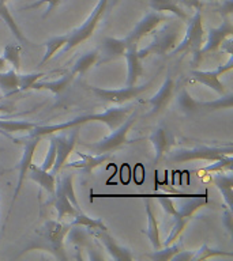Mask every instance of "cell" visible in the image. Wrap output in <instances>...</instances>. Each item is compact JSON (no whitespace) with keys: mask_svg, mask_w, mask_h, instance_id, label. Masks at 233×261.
I'll list each match as a JSON object with an SVG mask.
<instances>
[{"mask_svg":"<svg viewBox=\"0 0 233 261\" xmlns=\"http://www.w3.org/2000/svg\"><path fill=\"white\" fill-rule=\"evenodd\" d=\"M183 249V242H173V244L168 245L167 248L164 249H155L153 253H147L146 257L153 261H171L176 253H179Z\"/></svg>","mask_w":233,"mask_h":261,"instance_id":"obj_33","label":"cell"},{"mask_svg":"<svg viewBox=\"0 0 233 261\" xmlns=\"http://www.w3.org/2000/svg\"><path fill=\"white\" fill-rule=\"evenodd\" d=\"M124 57L127 60V86L136 85L138 79L143 75V67L138 56V44H130L127 46Z\"/></svg>","mask_w":233,"mask_h":261,"instance_id":"obj_19","label":"cell"},{"mask_svg":"<svg viewBox=\"0 0 233 261\" xmlns=\"http://www.w3.org/2000/svg\"><path fill=\"white\" fill-rule=\"evenodd\" d=\"M55 159H56V142H55L53 135H49V148L46 155H45L44 162L41 165V169L51 171V169L53 167V163H55Z\"/></svg>","mask_w":233,"mask_h":261,"instance_id":"obj_42","label":"cell"},{"mask_svg":"<svg viewBox=\"0 0 233 261\" xmlns=\"http://www.w3.org/2000/svg\"><path fill=\"white\" fill-rule=\"evenodd\" d=\"M222 224H224L226 230L229 231V234L232 236L233 234V222H232V210L226 207L224 215H222Z\"/></svg>","mask_w":233,"mask_h":261,"instance_id":"obj_44","label":"cell"},{"mask_svg":"<svg viewBox=\"0 0 233 261\" xmlns=\"http://www.w3.org/2000/svg\"><path fill=\"white\" fill-rule=\"evenodd\" d=\"M149 140L153 144V148H154V161L155 162H159L161 159L165 156V155L171 151L172 146L175 144V138L167 126L159 125L157 126L151 135L149 136Z\"/></svg>","mask_w":233,"mask_h":261,"instance_id":"obj_16","label":"cell"},{"mask_svg":"<svg viewBox=\"0 0 233 261\" xmlns=\"http://www.w3.org/2000/svg\"><path fill=\"white\" fill-rule=\"evenodd\" d=\"M51 135H53L55 142H56V159H55L53 167L51 169V173L56 175L67 163L69 155L74 152V148L77 146L78 139H79V129H78V126H73L68 129Z\"/></svg>","mask_w":233,"mask_h":261,"instance_id":"obj_11","label":"cell"},{"mask_svg":"<svg viewBox=\"0 0 233 261\" xmlns=\"http://www.w3.org/2000/svg\"><path fill=\"white\" fill-rule=\"evenodd\" d=\"M74 177L73 174L64 175L63 178L57 181V185L63 189V192L65 193V196L68 197L69 203L73 204V207L77 210V211L82 212V208L79 207V203L77 200V195H75V189H74Z\"/></svg>","mask_w":233,"mask_h":261,"instance_id":"obj_36","label":"cell"},{"mask_svg":"<svg viewBox=\"0 0 233 261\" xmlns=\"http://www.w3.org/2000/svg\"><path fill=\"white\" fill-rule=\"evenodd\" d=\"M233 155L232 143L224 146H195L190 148H179L169 156V161L175 163H183L188 161H208L216 162L221 159H226Z\"/></svg>","mask_w":233,"mask_h":261,"instance_id":"obj_2","label":"cell"},{"mask_svg":"<svg viewBox=\"0 0 233 261\" xmlns=\"http://www.w3.org/2000/svg\"><path fill=\"white\" fill-rule=\"evenodd\" d=\"M233 34V24L228 16H225L224 22L218 26V28H213L207 32V36L204 38L203 46L200 48L199 55L200 57L207 53L216 52L224 45L226 38Z\"/></svg>","mask_w":233,"mask_h":261,"instance_id":"obj_14","label":"cell"},{"mask_svg":"<svg viewBox=\"0 0 233 261\" xmlns=\"http://www.w3.org/2000/svg\"><path fill=\"white\" fill-rule=\"evenodd\" d=\"M213 257H229L230 258V257H233V253L220 250V249H213L207 244H203L198 250L194 252L191 261L207 260V258H213Z\"/></svg>","mask_w":233,"mask_h":261,"instance_id":"obj_35","label":"cell"},{"mask_svg":"<svg viewBox=\"0 0 233 261\" xmlns=\"http://www.w3.org/2000/svg\"><path fill=\"white\" fill-rule=\"evenodd\" d=\"M194 252L195 250H180L179 253H176L175 256H173V258H172V261H191L192 260V256H194Z\"/></svg>","mask_w":233,"mask_h":261,"instance_id":"obj_45","label":"cell"},{"mask_svg":"<svg viewBox=\"0 0 233 261\" xmlns=\"http://www.w3.org/2000/svg\"><path fill=\"white\" fill-rule=\"evenodd\" d=\"M176 102H177L179 109L185 114H192L200 110V102L196 101L195 98L188 93L185 87L180 90V93L176 97Z\"/></svg>","mask_w":233,"mask_h":261,"instance_id":"obj_32","label":"cell"},{"mask_svg":"<svg viewBox=\"0 0 233 261\" xmlns=\"http://www.w3.org/2000/svg\"><path fill=\"white\" fill-rule=\"evenodd\" d=\"M233 65V59L230 57L229 61L225 65H220L218 68L214 71H192L191 76L192 81L198 82L200 85L207 86L208 89L214 90L217 94L224 95L225 94V85L220 81L221 75H224L225 72H228L232 69Z\"/></svg>","mask_w":233,"mask_h":261,"instance_id":"obj_15","label":"cell"},{"mask_svg":"<svg viewBox=\"0 0 233 261\" xmlns=\"http://www.w3.org/2000/svg\"><path fill=\"white\" fill-rule=\"evenodd\" d=\"M0 135H2V136H4V138L10 139V140H12V142H14V139H15V136H14V135L6 134V132H3V130H0Z\"/></svg>","mask_w":233,"mask_h":261,"instance_id":"obj_49","label":"cell"},{"mask_svg":"<svg viewBox=\"0 0 233 261\" xmlns=\"http://www.w3.org/2000/svg\"><path fill=\"white\" fill-rule=\"evenodd\" d=\"M233 163V155L232 156H229L226 159H221V161H216V163H213L210 166H206L203 169H200V170H196V173H221V171H224L225 169H230Z\"/></svg>","mask_w":233,"mask_h":261,"instance_id":"obj_41","label":"cell"},{"mask_svg":"<svg viewBox=\"0 0 233 261\" xmlns=\"http://www.w3.org/2000/svg\"><path fill=\"white\" fill-rule=\"evenodd\" d=\"M110 2H112V0H98V3L96 4V7L93 8L91 14L87 16V19H86L79 28L75 29L74 32L67 34V38H68V40H67V45L64 46L65 52L73 50L75 46L81 45L82 42H85L86 40H89L90 37L93 36V33L96 32V28H97L98 22L104 18V15H105L106 11H108Z\"/></svg>","mask_w":233,"mask_h":261,"instance_id":"obj_6","label":"cell"},{"mask_svg":"<svg viewBox=\"0 0 233 261\" xmlns=\"http://www.w3.org/2000/svg\"><path fill=\"white\" fill-rule=\"evenodd\" d=\"M41 139L38 136H30V135H26L25 138H15L14 142L16 144H22L24 146V152H22V156H20L19 165H18V171H19V175H18V182H16L15 192H14V196H12L11 204H10V210H8V216L11 214L12 207H14V203L18 199V195H19L20 189L24 187V182L26 177H28V170L29 166L32 165L33 156H34V152H36L37 147L40 144Z\"/></svg>","mask_w":233,"mask_h":261,"instance_id":"obj_10","label":"cell"},{"mask_svg":"<svg viewBox=\"0 0 233 261\" xmlns=\"http://www.w3.org/2000/svg\"><path fill=\"white\" fill-rule=\"evenodd\" d=\"M208 203L207 195L198 196V197H190V199H184L180 201V208L176 207L175 215L173 218V227L172 231L169 232V236L167 237V240L164 241L162 245L168 246V245L173 244L179 240V237L183 234V231L187 227L188 222L192 219V216L195 215V212L199 208L204 207Z\"/></svg>","mask_w":233,"mask_h":261,"instance_id":"obj_5","label":"cell"},{"mask_svg":"<svg viewBox=\"0 0 233 261\" xmlns=\"http://www.w3.org/2000/svg\"><path fill=\"white\" fill-rule=\"evenodd\" d=\"M52 196V200H51L48 204H52L53 207H55V210L57 211V218H59V220L64 219V218H68V216L74 218L77 214H79V211H77V210L73 207V204L69 203L68 197L65 196V193L59 185L56 187L55 193H53Z\"/></svg>","mask_w":233,"mask_h":261,"instance_id":"obj_21","label":"cell"},{"mask_svg":"<svg viewBox=\"0 0 233 261\" xmlns=\"http://www.w3.org/2000/svg\"><path fill=\"white\" fill-rule=\"evenodd\" d=\"M78 155L81 156V161H75V162L65 163L63 167H67V169H81V170L85 171V174H90L91 171L96 169V167L101 166L104 163H106L108 161L113 158L110 152H104V154H93L87 155L83 154V152H78Z\"/></svg>","mask_w":233,"mask_h":261,"instance_id":"obj_18","label":"cell"},{"mask_svg":"<svg viewBox=\"0 0 233 261\" xmlns=\"http://www.w3.org/2000/svg\"><path fill=\"white\" fill-rule=\"evenodd\" d=\"M151 85H153V79L147 82L146 85L141 86H127V87H122V89H102V87L89 86V90L100 101L112 103V105H123L126 102L138 98L141 94L150 89Z\"/></svg>","mask_w":233,"mask_h":261,"instance_id":"obj_9","label":"cell"},{"mask_svg":"<svg viewBox=\"0 0 233 261\" xmlns=\"http://www.w3.org/2000/svg\"><path fill=\"white\" fill-rule=\"evenodd\" d=\"M128 42L126 38H113V37H105L102 41V63L110 61L113 59H118L120 56H124Z\"/></svg>","mask_w":233,"mask_h":261,"instance_id":"obj_22","label":"cell"},{"mask_svg":"<svg viewBox=\"0 0 233 261\" xmlns=\"http://www.w3.org/2000/svg\"><path fill=\"white\" fill-rule=\"evenodd\" d=\"M69 224H71V226H83V227L94 228V230H108V227H106L105 223H104L101 219L91 218V216H89L83 211L74 216L73 222Z\"/></svg>","mask_w":233,"mask_h":261,"instance_id":"obj_34","label":"cell"},{"mask_svg":"<svg viewBox=\"0 0 233 261\" xmlns=\"http://www.w3.org/2000/svg\"><path fill=\"white\" fill-rule=\"evenodd\" d=\"M175 87V81H173V77L169 75V76L164 81V83L161 85L158 91L149 99V103H150L151 106V110L149 114H158L167 108L168 103H169L172 98H173Z\"/></svg>","mask_w":233,"mask_h":261,"instance_id":"obj_17","label":"cell"},{"mask_svg":"<svg viewBox=\"0 0 233 261\" xmlns=\"http://www.w3.org/2000/svg\"><path fill=\"white\" fill-rule=\"evenodd\" d=\"M146 215H147V220H149V223H147V228L146 230H143V234L149 238L150 241L151 246L153 249H159L162 248V242L159 240V230H158V223H157V218L154 215V211H153V208H151L150 201H147L146 203Z\"/></svg>","mask_w":233,"mask_h":261,"instance_id":"obj_26","label":"cell"},{"mask_svg":"<svg viewBox=\"0 0 233 261\" xmlns=\"http://www.w3.org/2000/svg\"><path fill=\"white\" fill-rule=\"evenodd\" d=\"M18 83H19V73L16 72L15 69L11 68L6 72L0 71V91L4 93V95H11L16 93Z\"/></svg>","mask_w":233,"mask_h":261,"instance_id":"obj_31","label":"cell"},{"mask_svg":"<svg viewBox=\"0 0 233 261\" xmlns=\"http://www.w3.org/2000/svg\"><path fill=\"white\" fill-rule=\"evenodd\" d=\"M28 177L33 179L34 182H37L42 189L48 192L49 195L55 193L56 189V175H53L51 171H46L44 169H41V166H37L34 163H32L29 166Z\"/></svg>","mask_w":233,"mask_h":261,"instance_id":"obj_20","label":"cell"},{"mask_svg":"<svg viewBox=\"0 0 233 261\" xmlns=\"http://www.w3.org/2000/svg\"><path fill=\"white\" fill-rule=\"evenodd\" d=\"M37 125V122L26 120H8L7 117H0V130L6 134L14 135L18 132H30Z\"/></svg>","mask_w":233,"mask_h":261,"instance_id":"obj_28","label":"cell"},{"mask_svg":"<svg viewBox=\"0 0 233 261\" xmlns=\"http://www.w3.org/2000/svg\"><path fill=\"white\" fill-rule=\"evenodd\" d=\"M213 184L222 195L226 207L232 210L233 205V175L229 170L228 174H216L213 177Z\"/></svg>","mask_w":233,"mask_h":261,"instance_id":"obj_24","label":"cell"},{"mask_svg":"<svg viewBox=\"0 0 233 261\" xmlns=\"http://www.w3.org/2000/svg\"><path fill=\"white\" fill-rule=\"evenodd\" d=\"M7 61H6V59L4 57H0V71H4L6 69V67H7Z\"/></svg>","mask_w":233,"mask_h":261,"instance_id":"obj_48","label":"cell"},{"mask_svg":"<svg viewBox=\"0 0 233 261\" xmlns=\"http://www.w3.org/2000/svg\"><path fill=\"white\" fill-rule=\"evenodd\" d=\"M0 18L3 19L4 23L7 24V28L10 29V32L12 33V36L15 37L16 40L22 42V44H29V40L24 36V33H22L12 14L8 10L7 0H0Z\"/></svg>","mask_w":233,"mask_h":261,"instance_id":"obj_27","label":"cell"},{"mask_svg":"<svg viewBox=\"0 0 233 261\" xmlns=\"http://www.w3.org/2000/svg\"><path fill=\"white\" fill-rule=\"evenodd\" d=\"M233 105V95H221V98L212 102H200V109L207 110H220V109H232Z\"/></svg>","mask_w":233,"mask_h":261,"instance_id":"obj_38","label":"cell"},{"mask_svg":"<svg viewBox=\"0 0 233 261\" xmlns=\"http://www.w3.org/2000/svg\"><path fill=\"white\" fill-rule=\"evenodd\" d=\"M44 76H46L45 72H34V73H26V75H20L19 73V83H18V91H26V90H32V86L37 81H40Z\"/></svg>","mask_w":233,"mask_h":261,"instance_id":"obj_39","label":"cell"},{"mask_svg":"<svg viewBox=\"0 0 233 261\" xmlns=\"http://www.w3.org/2000/svg\"><path fill=\"white\" fill-rule=\"evenodd\" d=\"M3 57L8 64L15 69L16 72L20 69V46L19 45L7 44L3 50Z\"/></svg>","mask_w":233,"mask_h":261,"instance_id":"obj_37","label":"cell"},{"mask_svg":"<svg viewBox=\"0 0 233 261\" xmlns=\"http://www.w3.org/2000/svg\"><path fill=\"white\" fill-rule=\"evenodd\" d=\"M2 99H3V97H2V95H0V101H2Z\"/></svg>","mask_w":233,"mask_h":261,"instance_id":"obj_50","label":"cell"},{"mask_svg":"<svg viewBox=\"0 0 233 261\" xmlns=\"http://www.w3.org/2000/svg\"><path fill=\"white\" fill-rule=\"evenodd\" d=\"M136 118H138V112L136 110L131 112L130 116L126 118V121L123 122L122 125H119L116 129L112 130V134L105 136V138H102L98 142L93 143V144H83V146L91 150L93 154H104V152H112V151L119 150V148H122L124 146L139 142L141 139L131 140V139L127 138V135H128L130 129L132 128V125L136 122Z\"/></svg>","mask_w":233,"mask_h":261,"instance_id":"obj_4","label":"cell"},{"mask_svg":"<svg viewBox=\"0 0 233 261\" xmlns=\"http://www.w3.org/2000/svg\"><path fill=\"white\" fill-rule=\"evenodd\" d=\"M149 4L157 12H172L181 22H185L190 18L187 12L180 7L179 0H149Z\"/></svg>","mask_w":233,"mask_h":261,"instance_id":"obj_25","label":"cell"},{"mask_svg":"<svg viewBox=\"0 0 233 261\" xmlns=\"http://www.w3.org/2000/svg\"><path fill=\"white\" fill-rule=\"evenodd\" d=\"M131 112H132V109H130V108L113 105L108 108L105 112H101V113L85 114V116L71 118L68 121L61 122V124H55V125H38L37 124L28 135H30V136H38V138H45V136H49L51 134H56V132L68 129V128H73V126H82L85 125L86 122L91 121L104 122L110 130H113L126 121V118L128 117V114Z\"/></svg>","mask_w":233,"mask_h":261,"instance_id":"obj_1","label":"cell"},{"mask_svg":"<svg viewBox=\"0 0 233 261\" xmlns=\"http://www.w3.org/2000/svg\"><path fill=\"white\" fill-rule=\"evenodd\" d=\"M168 20H169V16L162 15V12H149V14H147L146 16H143L142 19L138 22V24L131 30L130 34L126 37V41L128 42V45L138 44L143 37H146L149 36V34H151V33H154L159 24H162L164 22H168Z\"/></svg>","mask_w":233,"mask_h":261,"instance_id":"obj_12","label":"cell"},{"mask_svg":"<svg viewBox=\"0 0 233 261\" xmlns=\"http://www.w3.org/2000/svg\"><path fill=\"white\" fill-rule=\"evenodd\" d=\"M157 201L159 203V205L162 207V210L165 211L168 216H173L176 212V207L175 204H173V200L171 197H168V196H159Z\"/></svg>","mask_w":233,"mask_h":261,"instance_id":"obj_43","label":"cell"},{"mask_svg":"<svg viewBox=\"0 0 233 261\" xmlns=\"http://www.w3.org/2000/svg\"><path fill=\"white\" fill-rule=\"evenodd\" d=\"M74 75L71 73V71L65 72L60 79H56V81H51V82H45V81H37L34 85L32 86V90H49L52 91L55 95H60L63 91L68 89L69 85L73 83L74 81Z\"/></svg>","mask_w":233,"mask_h":261,"instance_id":"obj_23","label":"cell"},{"mask_svg":"<svg viewBox=\"0 0 233 261\" xmlns=\"http://www.w3.org/2000/svg\"><path fill=\"white\" fill-rule=\"evenodd\" d=\"M206 33L203 29V15L196 11L191 18H188V24L184 33L183 40L176 45V48L169 55L175 56L179 53H191L195 57V61H199V50L203 46Z\"/></svg>","mask_w":233,"mask_h":261,"instance_id":"obj_3","label":"cell"},{"mask_svg":"<svg viewBox=\"0 0 233 261\" xmlns=\"http://www.w3.org/2000/svg\"><path fill=\"white\" fill-rule=\"evenodd\" d=\"M67 40H68V38H67V34H65V36L52 37V38H49L48 41H45L44 44H42L45 46V53L40 61V67L46 64V63H48V61L51 60L61 48H64L65 45H67Z\"/></svg>","mask_w":233,"mask_h":261,"instance_id":"obj_30","label":"cell"},{"mask_svg":"<svg viewBox=\"0 0 233 261\" xmlns=\"http://www.w3.org/2000/svg\"><path fill=\"white\" fill-rule=\"evenodd\" d=\"M89 234L93 236L97 241H100L102 246L105 248L106 253L109 254L112 260L116 261H131L134 260V256L131 253L130 249L124 248L123 245H120L118 241L114 240L113 237L110 236L108 230H94V228H89Z\"/></svg>","mask_w":233,"mask_h":261,"instance_id":"obj_13","label":"cell"},{"mask_svg":"<svg viewBox=\"0 0 233 261\" xmlns=\"http://www.w3.org/2000/svg\"><path fill=\"white\" fill-rule=\"evenodd\" d=\"M61 2H63V0H38V2H34V3L25 6V7H22L20 10H22V11L36 10V8L41 7V6H44L45 4V6H46V10H45V12L42 14V18H46V16H49L53 11H55V8H56L59 4H61Z\"/></svg>","mask_w":233,"mask_h":261,"instance_id":"obj_40","label":"cell"},{"mask_svg":"<svg viewBox=\"0 0 233 261\" xmlns=\"http://www.w3.org/2000/svg\"><path fill=\"white\" fill-rule=\"evenodd\" d=\"M232 0H222V7L220 8V12L222 14V16L230 15V14H232Z\"/></svg>","mask_w":233,"mask_h":261,"instance_id":"obj_46","label":"cell"},{"mask_svg":"<svg viewBox=\"0 0 233 261\" xmlns=\"http://www.w3.org/2000/svg\"><path fill=\"white\" fill-rule=\"evenodd\" d=\"M71 224L61 223L60 220H48L37 234L48 242L49 252L53 253L59 260H67L64 253V238L69 231Z\"/></svg>","mask_w":233,"mask_h":261,"instance_id":"obj_8","label":"cell"},{"mask_svg":"<svg viewBox=\"0 0 233 261\" xmlns=\"http://www.w3.org/2000/svg\"><path fill=\"white\" fill-rule=\"evenodd\" d=\"M98 57H100V55H98L97 49L86 52L85 55H82V56L74 63L73 68H71V73H73L74 76L81 75V73H85L87 69H90L93 65L97 64Z\"/></svg>","mask_w":233,"mask_h":261,"instance_id":"obj_29","label":"cell"},{"mask_svg":"<svg viewBox=\"0 0 233 261\" xmlns=\"http://www.w3.org/2000/svg\"><path fill=\"white\" fill-rule=\"evenodd\" d=\"M180 32H181V24L179 22H172L169 26L159 30L154 36V40L149 46L139 50L138 56L141 60L146 59L151 55H169L179 44Z\"/></svg>","mask_w":233,"mask_h":261,"instance_id":"obj_7","label":"cell"},{"mask_svg":"<svg viewBox=\"0 0 233 261\" xmlns=\"http://www.w3.org/2000/svg\"><path fill=\"white\" fill-rule=\"evenodd\" d=\"M14 110V105L11 103H0V112H4V113H11Z\"/></svg>","mask_w":233,"mask_h":261,"instance_id":"obj_47","label":"cell"}]
</instances>
